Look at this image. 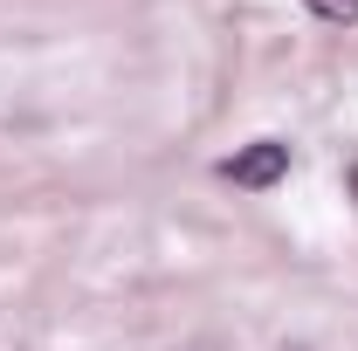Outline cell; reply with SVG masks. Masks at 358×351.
I'll list each match as a JSON object with an SVG mask.
<instances>
[{
    "instance_id": "1",
    "label": "cell",
    "mask_w": 358,
    "mask_h": 351,
    "mask_svg": "<svg viewBox=\"0 0 358 351\" xmlns=\"http://www.w3.org/2000/svg\"><path fill=\"white\" fill-rule=\"evenodd\" d=\"M234 186H248V193H268L275 179H289V145L282 138H255V145H241L234 159L221 166Z\"/></svg>"
},
{
    "instance_id": "2",
    "label": "cell",
    "mask_w": 358,
    "mask_h": 351,
    "mask_svg": "<svg viewBox=\"0 0 358 351\" xmlns=\"http://www.w3.org/2000/svg\"><path fill=\"white\" fill-rule=\"evenodd\" d=\"M303 7H310L317 21H331V28H352L358 21V0H303Z\"/></svg>"
}]
</instances>
